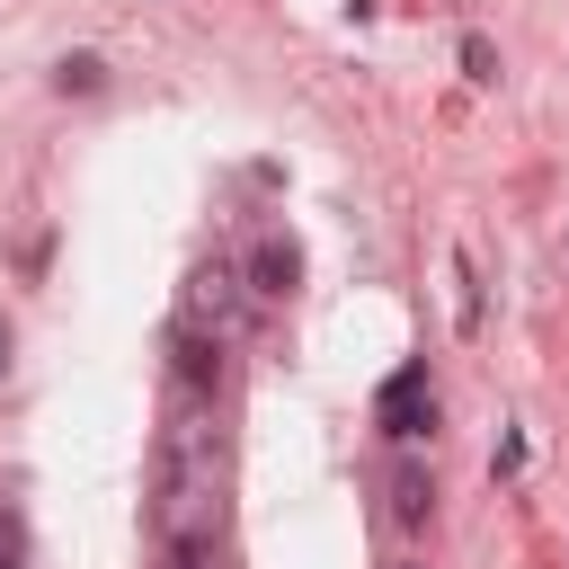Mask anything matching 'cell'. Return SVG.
<instances>
[{
  "label": "cell",
  "mask_w": 569,
  "mask_h": 569,
  "mask_svg": "<svg viewBox=\"0 0 569 569\" xmlns=\"http://www.w3.org/2000/svg\"><path fill=\"white\" fill-rule=\"evenodd\" d=\"M169 356H178V365H169L178 391H213V382H222V338H204V329L178 320V329H169Z\"/></svg>",
  "instance_id": "5b68a950"
},
{
  "label": "cell",
  "mask_w": 569,
  "mask_h": 569,
  "mask_svg": "<svg viewBox=\"0 0 569 569\" xmlns=\"http://www.w3.org/2000/svg\"><path fill=\"white\" fill-rule=\"evenodd\" d=\"M391 569H418V560H391Z\"/></svg>",
  "instance_id": "7c38bea8"
},
{
  "label": "cell",
  "mask_w": 569,
  "mask_h": 569,
  "mask_svg": "<svg viewBox=\"0 0 569 569\" xmlns=\"http://www.w3.org/2000/svg\"><path fill=\"white\" fill-rule=\"evenodd\" d=\"M462 71H471V80H498V53H489V36H462Z\"/></svg>",
  "instance_id": "9c48e42d"
},
{
  "label": "cell",
  "mask_w": 569,
  "mask_h": 569,
  "mask_svg": "<svg viewBox=\"0 0 569 569\" xmlns=\"http://www.w3.org/2000/svg\"><path fill=\"white\" fill-rule=\"evenodd\" d=\"M53 89H62V98H98V89H107V62H98V53H62V62H53Z\"/></svg>",
  "instance_id": "52a82bcc"
},
{
  "label": "cell",
  "mask_w": 569,
  "mask_h": 569,
  "mask_svg": "<svg viewBox=\"0 0 569 569\" xmlns=\"http://www.w3.org/2000/svg\"><path fill=\"white\" fill-rule=\"evenodd\" d=\"M373 427H382L391 445H418V436H436V382H427V365H400V373L373 391Z\"/></svg>",
  "instance_id": "7a4b0ae2"
},
{
  "label": "cell",
  "mask_w": 569,
  "mask_h": 569,
  "mask_svg": "<svg viewBox=\"0 0 569 569\" xmlns=\"http://www.w3.org/2000/svg\"><path fill=\"white\" fill-rule=\"evenodd\" d=\"M0 373H9V320H0Z\"/></svg>",
  "instance_id": "8fae6325"
},
{
  "label": "cell",
  "mask_w": 569,
  "mask_h": 569,
  "mask_svg": "<svg viewBox=\"0 0 569 569\" xmlns=\"http://www.w3.org/2000/svg\"><path fill=\"white\" fill-rule=\"evenodd\" d=\"M427 507H436L427 462H400V471H391V516H400V525H427Z\"/></svg>",
  "instance_id": "8992f818"
},
{
  "label": "cell",
  "mask_w": 569,
  "mask_h": 569,
  "mask_svg": "<svg viewBox=\"0 0 569 569\" xmlns=\"http://www.w3.org/2000/svg\"><path fill=\"white\" fill-rule=\"evenodd\" d=\"M222 516V436H213V391H178L160 427V471H151V533L169 542V569H196Z\"/></svg>",
  "instance_id": "6da1fadb"
},
{
  "label": "cell",
  "mask_w": 569,
  "mask_h": 569,
  "mask_svg": "<svg viewBox=\"0 0 569 569\" xmlns=\"http://www.w3.org/2000/svg\"><path fill=\"white\" fill-rule=\"evenodd\" d=\"M240 320H249L240 276H231V267H196V276H187V329H204V338H240Z\"/></svg>",
  "instance_id": "3957f363"
},
{
  "label": "cell",
  "mask_w": 569,
  "mask_h": 569,
  "mask_svg": "<svg viewBox=\"0 0 569 569\" xmlns=\"http://www.w3.org/2000/svg\"><path fill=\"white\" fill-rule=\"evenodd\" d=\"M453 284H462V302H453V320H462V338L480 329V276H471V258L453 249Z\"/></svg>",
  "instance_id": "ba28073f"
},
{
  "label": "cell",
  "mask_w": 569,
  "mask_h": 569,
  "mask_svg": "<svg viewBox=\"0 0 569 569\" xmlns=\"http://www.w3.org/2000/svg\"><path fill=\"white\" fill-rule=\"evenodd\" d=\"M293 284H302V249H293L284 231H267V240L249 249V293H258V302H284Z\"/></svg>",
  "instance_id": "277c9868"
},
{
  "label": "cell",
  "mask_w": 569,
  "mask_h": 569,
  "mask_svg": "<svg viewBox=\"0 0 569 569\" xmlns=\"http://www.w3.org/2000/svg\"><path fill=\"white\" fill-rule=\"evenodd\" d=\"M0 569H27V542H18V516H0Z\"/></svg>",
  "instance_id": "30bf717a"
}]
</instances>
